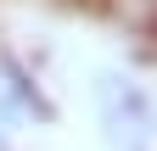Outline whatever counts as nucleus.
I'll use <instances>...</instances> for the list:
<instances>
[{
  "label": "nucleus",
  "instance_id": "f257e3e1",
  "mask_svg": "<svg viewBox=\"0 0 157 151\" xmlns=\"http://www.w3.org/2000/svg\"><path fill=\"white\" fill-rule=\"evenodd\" d=\"M101 118L118 145H146L151 140V101L129 79H101Z\"/></svg>",
  "mask_w": 157,
  "mask_h": 151
}]
</instances>
